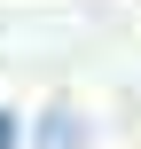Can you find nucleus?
Here are the masks:
<instances>
[{"instance_id": "obj_1", "label": "nucleus", "mask_w": 141, "mask_h": 149, "mask_svg": "<svg viewBox=\"0 0 141 149\" xmlns=\"http://www.w3.org/2000/svg\"><path fill=\"white\" fill-rule=\"evenodd\" d=\"M39 141H47V149L78 141V118H71V110H47V118H39Z\"/></svg>"}, {"instance_id": "obj_2", "label": "nucleus", "mask_w": 141, "mask_h": 149, "mask_svg": "<svg viewBox=\"0 0 141 149\" xmlns=\"http://www.w3.org/2000/svg\"><path fill=\"white\" fill-rule=\"evenodd\" d=\"M0 149H16V118H8V110H0Z\"/></svg>"}]
</instances>
